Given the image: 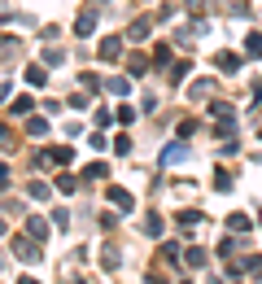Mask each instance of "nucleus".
<instances>
[{
    "instance_id": "nucleus-1",
    "label": "nucleus",
    "mask_w": 262,
    "mask_h": 284,
    "mask_svg": "<svg viewBox=\"0 0 262 284\" xmlns=\"http://www.w3.org/2000/svg\"><path fill=\"white\" fill-rule=\"evenodd\" d=\"M109 201L122 206V210H131V193H122V188H109Z\"/></svg>"
},
{
    "instance_id": "nucleus-2",
    "label": "nucleus",
    "mask_w": 262,
    "mask_h": 284,
    "mask_svg": "<svg viewBox=\"0 0 262 284\" xmlns=\"http://www.w3.org/2000/svg\"><path fill=\"white\" fill-rule=\"evenodd\" d=\"M44 79H48V75H44L40 66H31V70H26V83H31V87H44Z\"/></svg>"
},
{
    "instance_id": "nucleus-3",
    "label": "nucleus",
    "mask_w": 262,
    "mask_h": 284,
    "mask_svg": "<svg viewBox=\"0 0 262 284\" xmlns=\"http://www.w3.org/2000/svg\"><path fill=\"white\" fill-rule=\"evenodd\" d=\"M26 232H31V236H35V240H44V236H48V228H44L40 218H31V223H26Z\"/></svg>"
},
{
    "instance_id": "nucleus-4",
    "label": "nucleus",
    "mask_w": 262,
    "mask_h": 284,
    "mask_svg": "<svg viewBox=\"0 0 262 284\" xmlns=\"http://www.w3.org/2000/svg\"><path fill=\"white\" fill-rule=\"evenodd\" d=\"M218 66H223V70H236V66H240V57H232V53H218Z\"/></svg>"
},
{
    "instance_id": "nucleus-5",
    "label": "nucleus",
    "mask_w": 262,
    "mask_h": 284,
    "mask_svg": "<svg viewBox=\"0 0 262 284\" xmlns=\"http://www.w3.org/2000/svg\"><path fill=\"white\" fill-rule=\"evenodd\" d=\"M101 57H118V40H105V44H101Z\"/></svg>"
},
{
    "instance_id": "nucleus-6",
    "label": "nucleus",
    "mask_w": 262,
    "mask_h": 284,
    "mask_svg": "<svg viewBox=\"0 0 262 284\" xmlns=\"http://www.w3.org/2000/svg\"><path fill=\"white\" fill-rule=\"evenodd\" d=\"M22 284H35V280H22Z\"/></svg>"
}]
</instances>
